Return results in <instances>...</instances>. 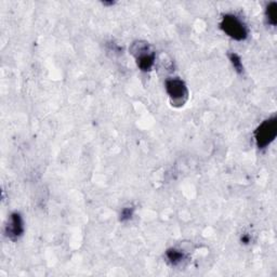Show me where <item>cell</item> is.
<instances>
[{
	"label": "cell",
	"mask_w": 277,
	"mask_h": 277,
	"mask_svg": "<svg viewBox=\"0 0 277 277\" xmlns=\"http://www.w3.org/2000/svg\"><path fill=\"white\" fill-rule=\"evenodd\" d=\"M220 27L229 37L237 41H243L248 37L247 26L242 20L234 16V14H227V16H224L220 23Z\"/></svg>",
	"instance_id": "6da1fadb"
},
{
	"label": "cell",
	"mask_w": 277,
	"mask_h": 277,
	"mask_svg": "<svg viewBox=\"0 0 277 277\" xmlns=\"http://www.w3.org/2000/svg\"><path fill=\"white\" fill-rule=\"evenodd\" d=\"M131 52L135 56L137 67L142 72H150L155 64L156 55L145 41H135L131 46Z\"/></svg>",
	"instance_id": "7a4b0ae2"
},
{
	"label": "cell",
	"mask_w": 277,
	"mask_h": 277,
	"mask_svg": "<svg viewBox=\"0 0 277 277\" xmlns=\"http://www.w3.org/2000/svg\"><path fill=\"white\" fill-rule=\"evenodd\" d=\"M277 135V118L271 117L264 120L254 131V140L260 150H264Z\"/></svg>",
	"instance_id": "3957f363"
},
{
	"label": "cell",
	"mask_w": 277,
	"mask_h": 277,
	"mask_svg": "<svg viewBox=\"0 0 277 277\" xmlns=\"http://www.w3.org/2000/svg\"><path fill=\"white\" fill-rule=\"evenodd\" d=\"M165 86L172 105L182 106L185 104L188 99V90L183 80L178 77L167 79Z\"/></svg>",
	"instance_id": "277c9868"
},
{
	"label": "cell",
	"mask_w": 277,
	"mask_h": 277,
	"mask_svg": "<svg viewBox=\"0 0 277 277\" xmlns=\"http://www.w3.org/2000/svg\"><path fill=\"white\" fill-rule=\"evenodd\" d=\"M6 236L8 237L12 242H17L20 239L24 233V223L22 216L19 213H13L10 216L9 222L7 224L6 230Z\"/></svg>",
	"instance_id": "5b68a950"
},
{
	"label": "cell",
	"mask_w": 277,
	"mask_h": 277,
	"mask_svg": "<svg viewBox=\"0 0 277 277\" xmlns=\"http://www.w3.org/2000/svg\"><path fill=\"white\" fill-rule=\"evenodd\" d=\"M166 257L168 259V261L172 265H178L180 264L182 261L184 259V253L181 250L176 249V248H171V249H168L166 252Z\"/></svg>",
	"instance_id": "8992f818"
},
{
	"label": "cell",
	"mask_w": 277,
	"mask_h": 277,
	"mask_svg": "<svg viewBox=\"0 0 277 277\" xmlns=\"http://www.w3.org/2000/svg\"><path fill=\"white\" fill-rule=\"evenodd\" d=\"M265 16H266L268 24H271L272 26H275L277 24V4L276 3H271L266 7Z\"/></svg>",
	"instance_id": "52a82bcc"
},
{
	"label": "cell",
	"mask_w": 277,
	"mask_h": 277,
	"mask_svg": "<svg viewBox=\"0 0 277 277\" xmlns=\"http://www.w3.org/2000/svg\"><path fill=\"white\" fill-rule=\"evenodd\" d=\"M230 61L233 65V67L238 73V74H243L244 73V65H243V61L240 59V56L237 53L232 52L229 54Z\"/></svg>",
	"instance_id": "ba28073f"
},
{
	"label": "cell",
	"mask_w": 277,
	"mask_h": 277,
	"mask_svg": "<svg viewBox=\"0 0 277 277\" xmlns=\"http://www.w3.org/2000/svg\"><path fill=\"white\" fill-rule=\"evenodd\" d=\"M134 213V208L133 207H126L121 210L120 214V221L121 222H126L128 220H130L131 218H132Z\"/></svg>",
	"instance_id": "9c48e42d"
},
{
	"label": "cell",
	"mask_w": 277,
	"mask_h": 277,
	"mask_svg": "<svg viewBox=\"0 0 277 277\" xmlns=\"http://www.w3.org/2000/svg\"><path fill=\"white\" fill-rule=\"evenodd\" d=\"M249 240H250V238H249V236H248V235H244V236L242 237V242H243L244 244H248V243H249Z\"/></svg>",
	"instance_id": "30bf717a"
}]
</instances>
